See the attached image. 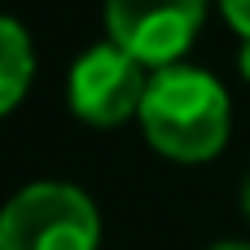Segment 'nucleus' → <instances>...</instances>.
<instances>
[{
  "instance_id": "1",
  "label": "nucleus",
  "mask_w": 250,
  "mask_h": 250,
  "mask_svg": "<svg viewBox=\"0 0 250 250\" xmlns=\"http://www.w3.org/2000/svg\"><path fill=\"white\" fill-rule=\"evenodd\" d=\"M141 127L176 163H207L229 141V92L198 66H167L149 79Z\"/></svg>"
},
{
  "instance_id": "2",
  "label": "nucleus",
  "mask_w": 250,
  "mask_h": 250,
  "mask_svg": "<svg viewBox=\"0 0 250 250\" xmlns=\"http://www.w3.org/2000/svg\"><path fill=\"white\" fill-rule=\"evenodd\" d=\"M101 220L75 185H26L0 211V250H97Z\"/></svg>"
},
{
  "instance_id": "6",
  "label": "nucleus",
  "mask_w": 250,
  "mask_h": 250,
  "mask_svg": "<svg viewBox=\"0 0 250 250\" xmlns=\"http://www.w3.org/2000/svg\"><path fill=\"white\" fill-rule=\"evenodd\" d=\"M224 4V18L242 31V40H250V0H220Z\"/></svg>"
},
{
  "instance_id": "5",
  "label": "nucleus",
  "mask_w": 250,
  "mask_h": 250,
  "mask_svg": "<svg viewBox=\"0 0 250 250\" xmlns=\"http://www.w3.org/2000/svg\"><path fill=\"white\" fill-rule=\"evenodd\" d=\"M31 75H35L31 35L22 31V22H13V18L0 13V114H9L26 97Z\"/></svg>"
},
{
  "instance_id": "8",
  "label": "nucleus",
  "mask_w": 250,
  "mask_h": 250,
  "mask_svg": "<svg viewBox=\"0 0 250 250\" xmlns=\"http://www.w3.org/2000/svg\"><path fill=\"white\" fill-rule=\"evenodd\" d=\"M211 250H250L246 242H220V246H211Z\"/></svg>"
},
{
  "instance_id": "7",
  "label": "nucleus",
  "mask_w": 250,
  "mask_h": 250,
  "mask_svg": "<svg viewBox=\"0 0 250 250\" xmlns=\"http://www.w3.org/2000/svg\"><path fill=\"white\" fill-rule=\"evenodd\" d=\"M237 66H242V75L250 79V40H242V53H237Z\"/></svg>"
},
{
  "instance_id": "4",
  "label": "nucleus",
  "mask_w": 250,
  "mask_h": 250,
  "mask_svg": "<svg viewBox=\"0 0 250 250\" xmlns=\"http://www.w3.org/2000/svg\"><path fill=\"white\" fill-rule=\"evenodd\" d=\"M145 66L119 44H92L70 66V110L92 127H119L145 105Z\"/></svg>"
},
{
  "instance_id": "9",
  "label": "nucleus",
  "mask_w": 250,
  "mask_h": 250,
  "mask_svg": "<svg viewBox=\"0 0 250 250\" xmlns=\"http://www.w3.org/2000/svg\"><path fill=\"white\" fill-rule=\"evenodd\" d=\"M242 207H246V215H250V176H246V185H242Z\"/></svg>"
},
{
  "instance_id": "3",
  "label": "nucleus",
  "mask_w": 250,
  "mask_h": 250,
  "mask_svg": "<svg viewBox=\"0 0 250 250\" xmlns=\"http://www.w3.org/2000/svg\"><path fill=\"white\" fill-rule=\"evenodd\" d=\"M202 13L207 0H105V31L141 66L167 70L193 44Z\"/></svg>"
}]
</instances>
